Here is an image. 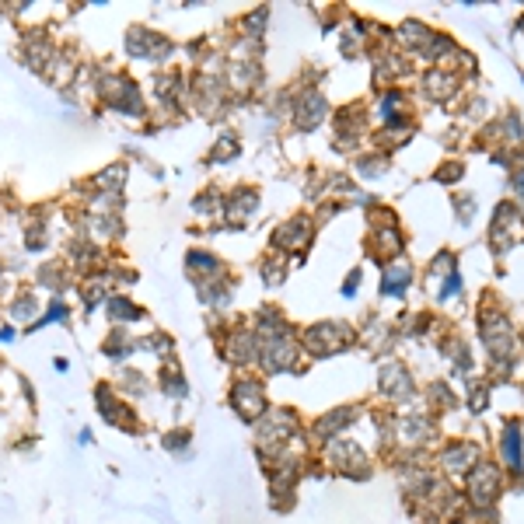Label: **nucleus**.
I'll use <instances>...</instances> for the list:
<instances>
[{"label":"nucleus","mask_w":524,"mask_h":524,"mask_svg":"<svg viewBox=\"0 0 524 524\" xmlns=\"http://www.w3.org/2000/svg\"><path fill=\"white\" fill-rule=\"evenodd\" d=\"M504 493V468L490 458H483L468 475H465V497L472 507H493Z\"/></svg>","instance_id":"obj_1"},{"label":"nucleus","mask_w":524,"mask_h":524,"mask_svg":"<svg viewBox=\"0 0 524 524\" xmlns=\"http://www.w3.org/2000/svg\"><path fill=\"white\" fill-rule=\"evenodd\" d=\"M325 461H328V468H336L339 475H350V479H367L371 475V461H367L364 447L353 444V440H328L325 444Z\"/></svg>","instance_id":"obj_2"},{"label":"nucleus","mask_w":524,"mask_h":524,"mask_svg":"<svg viewBox=\"0 0 524 524\" xmlns=\"http://www.w3.org/2000/svg\"><path fill=\"white\" fill-rule=\"evenodd\" d=\"M500 461L511 475H524V430H521V419H507L504 430H500Z\"/></svg>","instance_id":"obj_3"},{"label":"nucleus","mask_w":524,"mask_h":524,"mask_svg":"<svg viewBox=\"0 0 524 524\" xmlns=\"http://www.w3.org/2000/svg\"><path fill=\"white\" fill-rule=\"evenodd\" d=\"M479 461H483V458H479V447L468 444V440H451V444L440 451V465H444V472H451V475H468Z\"/></svg>","instance_id":"obj_4"},{"label":"nucleus","mask_w":524,"mask_h":524,"mask_svg":"<svg viewBox=\"0 0 524 524\" xmlns=\"http://www.w3.org/2000/svg\"><path fill=\"white\" fill-rule=\"evenodd\" d=\"M231 402H234L238 416H245V419H259L262 413H266V395H262V385H259V381H252V378H245V381H238V385H234Z\"/></svg>","instance_id":"obj_5"},{"label":"nucleus","mask_w":524,"mask_h":524,"mask_svg":"<svg viewBox=\"0 0 524 524\" xmlns=\"http://www.w3.org/2000/svg\"><path fill=\"white\" fill-rule=\"evenodd\" d=\"M381 392L395 402H409L416 395V385H413V374L402 367V364H385L381 367Z\"/></svg>","instance_id":"obj_6"},{"label":"nucleus","mask_w":524,"mask_h":524,"mask_svg":"<svg viewBox=\"0 0 524 524\" xmlns=\"http://www.w3.org/2000/svg\"><path fill=\"white\" fill-rule=\"evenodd\" d=\"M413 280V269L409 266H395V269H388L385 276H381V294H388V298H395V294H402L406 290V283Z\"/></svg>","instance_id":"obj_7"}]
</instances>
